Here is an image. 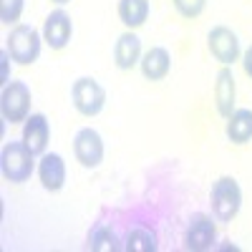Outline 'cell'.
<instances>
[{"mask_svg":"<svg viewBox=\"0 0 252 252\" xmlns=\"http://www.w3.org/2000/svg\"><path fill=\"white\" fill-rule=\"evenodd\" d=\"M209 207H212V217L217 222H232L240 215L242 207V189L237 184L235 177H220L212 184V192H209Z\"/></svg>","mask_w":252,"mask_h":252,"instance_id":"6da1fadb","label":"cell"},{"mask_svg":"<svg viewBox=\"0 0 252 252\" xmlns=\"http://www.w3.org/2000/svg\"><path fill=\"white\" fill-rule=\"evenodd\" d=\"M0 169L10 184H23L35 172V154L23 141H8L0 152Z\"/></svg>","mask_w":252,"mask_h":252,"instance_id":"7a4b0ae2","label":"cell"},{"mask_svg":"<svg viewBox=\"0 0 252 252\" xmlns=\"http://www.w3.org/2000/svg\"><path fill=\"white\" fill-rule=\"evenodd\" d=\"M5 48L18 66H31L40 56V33L28 23H18L5 38Z\"/></svg>","mask_w":252,"mask_h":252,"instance_id":"3957f363","label":"cell"},{"mask_svg":"<svg viewBox=\"0 0 252 252\" xmlns=\"http://www.w3.org/2000/svg\"><path fill=\"white\" fill-rule=\"evenodd\" d=\"M71 98H73V106L81 116H98L106 106V91L96 78H76L73 86H71Z\"/></svg>","mask_w":252,"mask_h":252,"instance_id":"277c9868","label":"cell"},{"mask_svg":"<svg viewBox=\"0 0 252 252\" xmlns=\"http://www.w3.org/2000/svg\"><path fill=\"white\" fill-rule=\"evenodd\" d=\"M0 114H3V121H10V124H20L28 119L31 89L23 81H10L3 86V94H0Z\"/></svg>","mask_w":252,"mask_h":252,"instance_id":"5b68a950","label":"cell"},{"mask_svg":"<svg viewBox=\"0 0 252 252\" xmlns=\"http://www.w3.org/2000/svg\"><path fill=\"white\" fill-rule=\"evenodd\" d=\"M73 154L83 169H98L103 161V139L96 129L86 126L73 136Z\"/></svg>","mask_w":252,"mask_h":252,"instance_id":"8992f818","label":"cell"},{"mask_svg":"<svg viewBox=\"0 0 252 252\" xmlns=\"http://www.w3.org/2000/svg\"><path fill=\"white\" fill-rule=\"evenodd\" d=\"M207 48L222 66H232V63L240 58V38L232 28L215 26L207 33Z\"/></svg>","mask_w":252,"mask_h":252,"instance_id":"52a82bcc","label":"cell"},{"mask_svg":"<svg viewBox=\"0 0 252 252\" xmlns=\"http://www.w3.org/2000/svg\"><path fill=\"white\" fill-rule=\"evenodd\" d=\"M215 240H217V227L212 217L204 212L192 215V220H189L184 229V247L192 252H204L209 247H215Z\"/></svg>","mask_w":252,"mask_h":252,"instance_id":"ba28073f","label":"cell"},{"mask_svg":"<svg viewBox=\"0 0 252 252\" xmlns=\"http://www.w3.org/2000/svg\"><path fill=\"white\" fill-rule=\"evenodd\" d=\"M73 35V20L66 10H53L46 23H43V40L53 48V51H61L68 46V40Z\"/></svg>","mask_w":252,"mask_h":252,"instance_id":"9c48e42d","label":"cell"},{"mask_svg":"<svg viewBox=\"0 0 252 252\" xmlns=\"http://www.w3.org/2000/svg\"><path fill=\"white\" fill-rule=\"evenodd\" d=\"M48 139H51V124L46 114H31L23 121V144L35 157H43L48 149Z\"/></svg>","mask_w":252,"mask_h":252,"instance_id":"30bf717a","label":"cell"},{"mask_svg":"<svg viewBox=\"0 0 252 252\" xmlns=\"http://www.w3.org/2000/svg\"><path fill=\"white\" fill-rule=\"evenodd\" d=\"M38 177L46 192H61L66 187V161L61 154H43L38 161Z\"/></svg>","mask_w":252,"mask_h":252,"instance_id":"8fae6325","label":"cell"},{"mask_svg":"<svg viewBox=\"0 0 252 252\" xmlns=\"http://www.w3.org/2000/svg\"><path fill=\"white\" fill-rule=\"evenodd\" d=\"M235 98H237V83L235 73L229 71V66H222L215 81V103H217V114L229 119L235 111Z\"/></svg>","mask_w":252,"mask_h":252,"instance_id":"7c38bea8","label":"cell"},{"mask_svg":"<svg viewBox=\"0 0 252 252\" xmlns=\"http://www.w3.org/2000/svg\"><path fill=\"white\" fill-rule=\"evenodd\" d=\"M141 61V40L134 31H126L116 38L114 43V63L121 71H131Z\"/></svg>","mask_w":252,"mask_h":252,"instance_id":"4fadbf2b","label":"cell"},{"mask_svg":"<svg viewBox=\"0 0 252 252\" xmlns=\"http://www.w3.org/2000/svg\"><path fill=\"white\" fill-rule=\"evenodd\" d=\"M139 66H141L144 78L161 81V78L169 76V71H172V56H169V51L161 48V46H152L149 51L141 56Z\"/></svg>","mask_w":252,"mask_h":252,"instance_id":"5bb4252c","label":"cell"},{"mask_svg":"<svg viewBox=\"0 0 252 252\" xmlns=\"http://www.w3.org/2000/svg\"><path fill=\"white\" fill-rule=\"evenodd\" d=\"M116 13H119V20L126 28L136 31L146 23V18H149V0H119Z\"/></svg>","mask_w":252,"mask_h":252,"instance_id":"9a60e30c","label":"cell"},{"mask_svg":"<svg viewBox=\"0 0 252 252\" xmlns=\"http://www.w3.org/2000/svg\"><path fill=\"white\" fill-rule=\"evenodd\" d=\"M227 139L232 144H247L252 141V111L250 109H235L227 119Z\"/></svg>","mask_w":252,"mask_h":252,"instance_id":"2e32d148","label":"cell"},{"mask_svg":"<svg viewBox=\"0 0 252 252\" xmlns=\"http://www.w3.org/2000/svg\"><path fill=\"white\" fill-rule=\"evenodd\" d=\"M124 250H126V252H157V250H159V242H157L154 229L144 227V224L131 227L129 232H126Z\"/></svg>","mask_w":252,"mask_h":252,"instance_id":"e0dca14e","label":"cell"},{"mask_svg":"<svg viewBox=\"0 0 252 252\" xmlns=\"http://www.w3.org/2000/svg\"><path fill=\"white\" fill-rule=\"evenodd\" d=\"M89 250H94V252H119V250H124V245L119 242V237L114 235V229L109 224H96L89 235Z\"/></svg>","mask_w":252,"mask_h":252,"instance_id":"ac0fdd59","label":"cell"},{"mask_svg":"<svg viewBox=\"0 0 252 252\" xmlns=\"http://www.w3.org/2000/svg\"><path fill=\"white\" fill-rule=\"evenodd\" d=\"M23 5H26V0H0V20L5 26L18 23L20 13H23Z\"/></svg>","mask_w":252,"mask_h":252,"instance_id":"d6986e66","label":"cell"},{"mask_svg":"<svg viewBox=\"0 0 252 252\" xmlns=\"http://www.w3.org/2000/svg\"><path fill=\"white\" fill-rule=\"evenodd\" d=\"M172 3H174V8L182 18H199L204 5H207V0H172Z\"/></svg>","mask_w":252,"mask_h":252,"instance_id":"ffe728a7","label":"cell"},{"mask_svg":"<svg viewBox=\"0 0 252 252\" xmlns=\"http://www.w3.org/2000/svg\"><path fill=\"white\" fill-rule=\"evenodd\" d=\"M8 61H10V53H8V48H5V51H0V76H3V86H5V83H10Z\"/></svg>","mask_w":252,"mask_h":252,"instance_id":"44dd1931","label":"cell"},{"mask_svg":"<svg viewBox=\"0 0 252 252\" xmlns=\"http://www.w3.org/2000/svg\"><path fill=\"white\" fill-rule=\"evenodd\" d=\"M242 68H245V73L252 78V46L242 53Z\"/></svg>","mask_w":252,"mask_h":252,"instance_id":"7402d4cb","label":"cell"},{"mask_svg":"<svg viewBox=\"0 0 252 252\" xmlns=\"http://www.w3.org/2000/svg\"><path fill=\"white\" fill-rule=\"evenodd\" d=\"M51 3H56V5H66V3H71V0H51Z\"/></svg>","mask_w":252,"mask_h":252,"instance_id":"603a6c76","label":"cell"}]
</instances>
